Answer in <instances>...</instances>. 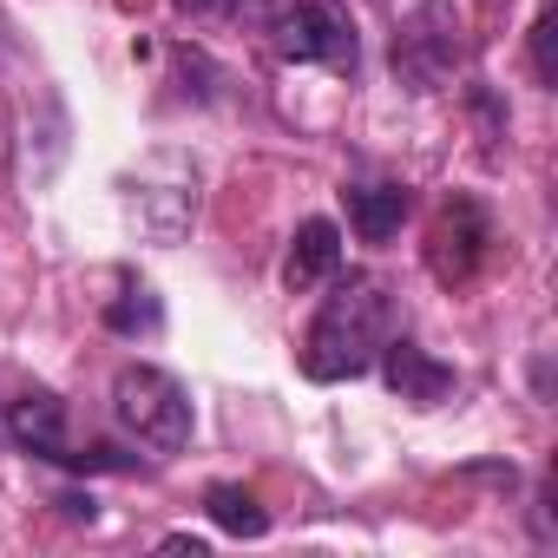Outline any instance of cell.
Returning <instances> with one entry per match:
<instances>
[{
  "instance_id": "ba28073f",
  "label": "cell",
  "mask_w": 558,
  "mask_h": 558,
  "mask_svg": "<svg viewBox=\"0 0 558 558\" xmlns=\"http://www.w3.org/2000/svg\"><path fill=\"white\" fill-rule=\"evenodd\" d=\"M336 269H342V230H336L329 217H310V223L296 230V243H290V263H283V283H290V296H310V290H323Z\"/></svg>"
},
{
  "instance_id": "7c38bea8",
  "label": "cell",
  "mask_w": 558,
  "mask_h": 558,
  "mask_svg": "<svg viewBox=\"0 0 558 558\" xmlns=\"http://www.w3.org/2000/svg\"><path fill=\"white\" fill-rule=\"evenodd\" d=\"M191 21H269V0H171Z\"/></svg>"
},
{
  "instance_id": "9c48e42d",
  "label": "cell",
  "mask_w": 558,
  "mask_h": 558,
  "mask_svg": "<svg viewBox=\"0 0 558 558\" xmlns=\"http://www.w3.org/2000/svg\"><path fill=\"white\" fill-rule=\"evenodd\" d=\"M342 204H349V223L362 243H388L408 210H414V191L408 184H342Z\"/></svg>"
},
{
  "instance_id": "5bb4252c",
  "label": "cell",
  "mask_w": 558,
  "mask_h": 558,
  "mask_svg": "<svg viewBox=\"0 0 558 558\" xmlns=\"http://www.w3.org/2000/svg\"><path fill=\"white\" fill-rule=\"evenodd\" d=\"M480 8H493V14H499V8H512V0H480Z\"/></svg>"
},
{
  "instance_id": "5b68a950",
  "label": "cell",
  "mask_w": 558,
  "mask_h": 558,
  "mask_svg": "<svg viewBox=\"0 0 558 558\" xmlns=\"http://www.w3.org/2000/svg\"><path fill=\"white\" fill-rule=\"evenodd\" d=\"M269 40L283 60H303V66H336V73H355L362 47H355V21L329 0H296V8H269Z\"/></svg>"
},
{
  "instance_id": "8992f818",
  "label": "cell",
  "mask_w": 558,
  "mask_h": 558,
  "mask_svg": "<svg viewBox=\"0 0 558 558\" xmlns=\"http://www.w3.org/2000/svg\"><path fill=\"white\" fill-rule=\"evenodd\" d=\"M486 250H493V217H486V204L480 197H447L440 204V217L427 223V269H434V283L440 290H466L473 276H480V263H486Z\"/></svg>"
},
{
  "instance_id": "7a4b0ae2",
  "label": "cell",
  "mask_w": 558,
  "mask_h": 558,
  "mask_svg": "<svg viewBox=\"0 0 558 558\" xmlns=\"http://www.w3.org/2000/svg\"><path fill=\"white\" fill-rule=\"evenodd\" d=\"M112 421L138 447H151V453H184L191 447V427H197L184 381L165 375V368H151V362H132V368L112 375Z\"/></svg>"
},
{
  "instance_id": "3957f363",
  "label": "cell",
  "mask_w": 558,
  "mask_h": 558,
  "mask_svg": "<svg viewBox=\"0 0 558 558\" xmlns=\"http://www.w3.org/2000/svg\"><path fill=\"white\" fill-rule=\"evenodd\" d=\"M8 434H14V447L21 453H34V460H53V466H73V473H132L138 460H125V453H112V447H73L66 440V401L53 395V388H34V395H21L14 408H8Z\"/></svg>"
},
{
  "instance_id": "277c9868",
  "label": "cell",
  "mask_w": 558,
  "mask_h": 558,
  "mask_svg": "<svg viewBox=\"0 0 558 558\" xmlns=\"http://www.w3.org/2000/svg\"><path fill=\"white\" fill-rule=\"evenodd\" d=\"M466 60V40H460V21L447 0H421V8L395 27V73L401 86L414 93H440Z\"/></svg>"
},
{
  "instance_id": "4fadbf2b",
  "label": "cell",
  "mask_w": 558,
  "mask_h": 558,
  "mask_svg": "<svg viewBox=\"0 0 558 558\" xmlns=\"http://www.w3.org/2000/svg\"><path fill=\"white\" fill-rule=\"evenodd\" d=\"M532 73H538V86H558V8H545L532 21Z\"/></svg>"
},
{
  "instance_id": "8fae6325",
  "label": "cell",
  "mask_w": 558,
  "mask_h": 558,
  "mask_svg": "<svg viewBox=\"0 0 558 558\" xmlns=\"http://www.w3.org/2000/svg\"><path fill=\"white\" fill-rule=\"evenodd\" d=\"M158 323H165V310H158V296H151L145 283L125 290L119 303H106V329H112V336H151Z\"/></svg>"
},
{
  "instance_id": "52a82bcc",
  "label": "cell",
  "mask_w": 558,
  "mask_h": 558,
  "mask_svg": "<svg viewBox=\"0 0 558 558\" xmlns=\"http://www.w3.org/2000/svg\"><path fill=\"white\" fill-rule=\"evenodd\" d=\"M381 375H388V388L408 401V408H440L447 395H453V368L447 362H434L421 342H381Z\"/></svg>"
},
{
  "instance_id": "30bf717a",
  "label": "cell",
  "mask_w": 558,
  "mask_h": 558,
  "mask_svg": "<svg viewBox=\"0 0 558 558\" xmlns=\"http://www.w3.org/2000/svg\"><path fill=\"white\" fill-rule=\"evenodd\" d=\"M204 512H210V525H223L230 538H263V532H269V512L256 506V493H250V486H230V480H217V486L204 493Z\"/></svg>"
},
{
  "instance_id": "6da1fadb",
  "label": "cell",
  "mask_w": 558,
  "mask_h": 558,
  "mask_svg": "<svg viewBox=\"0 0 558 558\" xmlns=\"http://www.w3.org/2000/svg\"><path fill=\"white\" fill-rule=\"evenodd\" d=\"M381 342H388V283L381 276H342L303 336V375L310 381H355L375 368Z\"/></svg>"
}]
</instances>
